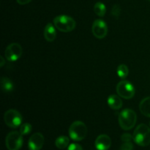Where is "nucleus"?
<instances>
[{"label": "nucleus", "instance_id": "nucleus-1", "mask_svg": "<svg viewBox=\"0 0 150 150\" xmlns=\"http://www.w3.org/2000/svg\"><path fill=\"white\" fill-rule=\"evenodd\" d=\"M137 120V115L133 110L124 109L119 115V124L122 130H129L134 127Z\"/></svg>", "mask_w": 150, "mask_h": 150}, {"label": "nucleus", "instance_id": "nucleus-2", "mask_svg": "<svg viewBox=\"0 0 150 150\" xmlns=\"http://www.w3.org/2000/svg\"><path fill=\"white\" fill-rule=\"evenodd\" d=\"M133 141L141 146L150 144V128L145 124H141L135 129L133 135Z\"/></svg>", "mask_w": 150, "mask_h": 150}, {"label": "nucleus", "instance_id": "nucleus-3", "mask_svg": "<svg viewBox=\"0 0 150 150\" xmlns=\"http://www.w3.org/2000/svg\"><path fill=\"white\" fill-rule=\"evenodd\" d=\"M54 25L57 29L62 32H70L74 30L76 22L73 18L66 15H60L54 18Z\"/></svg>", "mask_w": 150, "mask_h": 150}, {"label": "nucleus", "instance_id": "nucleus-4", "mask_svg": "<svg viewBox=\"0 0 150 150\" xmlns=\"http://www.w3.org/2000/svg\"><path fill=\"white\" fill-rule=\"evenodd\" d=\"M87 127L81 121H75L69 127V136L75 142H81L87 135Z\"/></svg>", "mask_w": 150, "mask_h": 150}, {"label": "nucleus", "instance_id": "nucleus-5", "mask_svg": "<svg viewBox=\"0 0 150 150\" xmlns=\"http://www.w3.org/2000/svg\"><path fill=\"white\" fill-rule=\"evenodd\" d=\"M116 90L119 96L126 100L133 98L136 93L134 86L130 81L126 80L119 82L118 84L117 85Z\"/></svg>", "mask_w": 150, "mask_h": 150}, {"label": "nucleus", "instance_id": "nucleus-6", "mask_svg": "<svg viewBox=\"0 0 150 150\" xmlns=\"http://www.w3.org/2000/svg\"><path fill=\"white\" fill-rule=\"evenodd\" d=\"M4 123L11 128H17L21 125L23 117L21 113L15 109H9L4 114Z\"/></svg>", "mask_w": 150, "mask_h": 150}, {"label": "nucleus", "instance_id": "nucleus-7", "mask_svg": "<svg viewBox=\"0 0 150 150\" xmlns=\"http://www.w3.org/2000/svg\"><path fill=\"white\" fill-rule=\"evenodd\" d=\"M5 145L8 150H19L23 145V136L20 132H10L6 136Z\"/></svg>", "mask_w": 150, "mask_h": 150}, {"label": "nucleus", "instance_id": "nucleus-8", "mask_svg": "<svg viewBox=\"0 0 150 150\" xmlns=\"http://www.w3.org/2000/svg\"><path fill=\"white\" fill-rule=\"evenodd\" d=\"M23 54V49L20 44L13 42L6 48L4 57L9 62H15L19 59Z\"/></svg>", "mask_w": 150, "mask_h": 150}, {"label": "nucleus", "instance_id": "nucleus-9", "mask_svg": "<svg viewBox=\"0 0 150 150\" xmlns=\"http://www.w3.org/2000/svg\"><path fill=\"white\" fill-rule=\"evenodd\" d=\"M92 32L96 38L103 39L108 33L107 23L102 19H97L92 23Z\"/></svg>", "mask_w": 150, "mask_h": 150}, {"label": "nucleus", "instance_id": "nucleus-10", "mask_svg": "<svg viewBox=\"0 0 150 150\" xmlns=\"http://www.w3.org/2000/svg\"><path fill=\"white\" fill-rule=\"evenodd\" d=\"M44 136L40 133H35L29 138L28 147L29 150H40L44 144Z\"/></svg>", "mask_w": 150, "mask_h": 150}, {"label": "nucleus", "instance_id": "nucleus-11", "mask_svg": "<svg viewBox=\"0 0 150 150\" xmlns=\"http://www.w3.org/2000/svg\"><path fill=\"white\" fill-rule=\"evenodd\" d=\"M95 146L98 150H108L111 146V138L108 135H100L95 140Z\"/></svg>", "mask_w": 150, "mask_h": 150}, {"label": "nucleus", "instance_id": "nucleus-12", "mask_svg": "<svg viewBox=\"0 0 150 150\" xmlns=\"http://www.w3.org/2000/svg\"><path fill=\"white\" fill-rule=\"evenodd\" d=\"M57 28L53 23H48L44 29V38L48 42H53L57 38Z\"/></svg>", "mask_w": 150, "mask_h": 150}, {"label": "nucleus", "instance_id": "nucleus-13", "mask_svg": "<svg viewBox=\"0 0 150 150\" xmlns=\"http://www.w3.org/2000/svg\"><path fill=\"white\" fill-rule=\"evenodd\" d=\"M108 105L111 109L120 110L122 106V100L121 97L117 95H111L108 98Z\"/></svg>", "mask_w": 150, "mask_h": 150}, {"label": "nucleus", "instance_id": "nucleus-14", "mask_svg": "<svg viewBox=\"0 0 150 150\" xmlns=\"http://www.w3.org/2000/svg\"><path fill=\"white\" fill-rule=\"evenodd\" d=\"M1 89L4 93H10L14 89V84L11 79L7 77H2L0 81Z\"/></svg>", "mask_w": 150, "mask_h": 150}, {"label": "nucleus", "instance_id": "nucleus-15", "mask_svg": "<svg viewBox=\"0 0 150 150\" xmlns=\"http://www.w3.org/2000/svg\"><path fill=\"white\" fill-rule=\"evenodd\" d=\"M139 110L144 116L150 117V97H146L141 101Z\"/></svg>", "mask_w": 150, "mask_h": 150}, {"label": "nucleus", "instance_id": "nucleus-16", "mask_svg": "<svg viewBox=\"0 0 150 150\" xmlns=\"http://www.w3.org/2000/svg\"><path fill=\"white\" fill-rule=\"evenodd\" d=\"M70 139L67 136H61L57 138L55 141V145L58 149H64L69 146Z\"/></svg>", "mask_w": 150, "mask_h": 150}, {"label": "nucleus", "instance_id": "nucleus-17", "mask_svg": "<svg viewBox=\"0 0 150 150\" xmlns=\"http://www.w3.org/2000/svg\"><path fill=\"white\" fill-rule=\"evenodd\" d=\"M94 12L98 16L103 17L106 13V7L103 2L98 1L94 6Z\"/></svg>", "mask_w": 150, "mask_h": 150}, {"label": "nucleus", "instance_id": "nucleus-18", "mask_svg": "<svg viewBox=\"0 0 150 150\" xmlns=\"http://www.w3.org/2000/svg\"><path fill=\"white\" fill-rule=\"evenodd\" d=\"M117 75L119 76V77L121 78V79H125V78L127 77V76H128L129 69L126 64H120V65H119V67H117Z\"/></svg>", "mask_w": 150, "mask_h": 150}, {"label": "nucleus", "instance_id": "nucleus-19", "mask_svg": "<svg viewBox=\"0 0 150 150\" xmlns=\"http://www.w3.org/2000/svg\"><path fill=\"white\" fill-rule=\"evenodd\" d=\"M32 130V127L31 124H29V123H23L21 125L19 132H20L22 136H26V135L29 134L31 133Z\"/></svg>", "mask_w": 150, "mask_h": 150}, {"label": "nucleus", "instance_id": "nucleus-20", "mask_svg": "<svg viewBox=\"0 0 150 150\" xmlns=\"http://www.w3.org/2000/svg\"><path fill=\"white\" fill-rule=\"evenodd\" d=\"M111 13L115 18H118L120 16V13H121L120 6L119 4H114L112 7V9H111Z\"/></svg>", "mask_w": 150, "mask_h": 150}, {"label": "nucleus", "instance_id": "nucleus-21", "mask_svg": "<svg viewBox=\"0 0 150 150\" xmlns=\"http://www.w3.org/2000/svg\"><path fill=\"white\" fill-rule=\"evenodd\" d=\"M119 150H133V145L131 142H124Z\"/></svg>", "mask_w": 150, "mask_h": 150}, {"label": "nucleus", "instance_id": "nucleus-22", "mask_svg": "<svg viewBox=\"0 0 150 150\" xmlns=\"http://www.w3.org/2000/svg\"><path fill=\"white\" fill-rule=\"evenodd\" d=\"M121 140L123 142H131V141L133 140V137L130 133H124L122 135Z\"/></svg>", "mask_w": 150, "mask_h": 150}, {"label": "nucleus", "instance_id": "nucleus-23", "mask_svg": "<svg viewBox=\"0 0 150 150\" xmlns=\"http://www.w3.org/2000/svg\"><path fill=\"white\" fill-rule=\"evenodd\" d=\"M67 150H83V148L81 145L78 144H71L67 147Z\"/></svg>", "mask_w": 150, "mask_h": 150}, {"label": "nucleus", "instance_id": "nucleus-24", "mask_svg": "<svg viewBox=\"0 0 150 150\" xmlns=\"http://www.w3.org/2000/svg\"><path fill=\"white\" fill-rule=\"evenodd\" d=\"M31 1H32V0H16V1H17L19 4H21V5H24V4H28V3L30 2Z\"/></svg>", "mask_w": 150, "mask_h": 150}, {"label": "nucleus", "instance_id": "nucleus-25", "mask_svg": "<svg viewBox=\"0 0 150 150\" xmlns=\"http://www.w3.org/2000/svg\"><path fill=\"white\" fill-rule=\"evenodd\" d=\"M0 59H1V62H0V67H2L5 64V61H4V59L2 57H0Z\"/></svg>", "mask_w": 150, "mask_h": 150}, {"label": "nucleus", "instance_id": "nucleus-26", "mask_svg": "<svg viewBox=\"0 0 150 150\" xmlns=\"http://www.w3.org/2000/svg\"><path fill=\"white\" fill-rule=\"evenodd\" d=\"M149 125H150V122H149Z\"/></svg>", "mask_w": 150, "mask_h": 150}, {"label": "nucleus", "instance_id": "nucleus-27", "mask_svg": "<svg viewBox=\"0 0 150 150\" xmlns=\"http://www.w3.org/2000/svg\"><path fill=\"white\" fill-rule=\"evenodd\" d=\"M149 1H150V0H149Z\"/></svg>", "mask_w": 150, "mask_h": 150}]
</instances>
